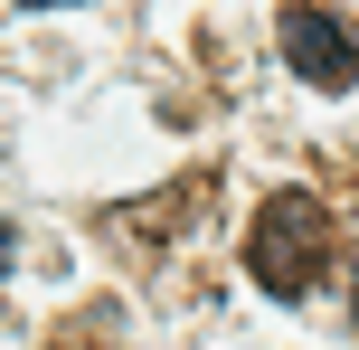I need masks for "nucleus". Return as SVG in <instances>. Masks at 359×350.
Masks as SVG:
<instances>
[{
  "label": "nucleus",
  "mask_w": 359,
  "mask_h": 350,
  "mask_svg": "<svg viewBox=\"0 0 359 350\" xmlns=\"http://www.w3.org/2000/svg\"><path fill=\"white\" fill-rule=\"evenodd\" d=\"M322 265H331V208L312 189H274L255 208V227H246V275L274 303H312L322 294Z\"/></svg>",
  "instance_id": "obj_1"
},
{
  "label": "nucleus",
  "mask_w": 359,
  "mask_h": 350,
  "mask_svg": "<svg viewBox=\"0 0 359 350\" xmlns=\"http://www.w3.org/2000/svg\"><path fill=\"white\" fill-rule=\"evenodd\" d=\"M19 10H67V0H19Z\"/></svg>",
  "instance_id": "obj_4"
},
{
  "label": "nucleus",
  "mask_w": 359,
  "mask_h": 350,
  "mask_svg": "<svg viewBox=\"0 0 359 350\" xmlns=\"http://www.w3.org/2000/svg\"><path fill=\"white\" fill-rule=\"evenodd\" d=\"M350 332H359V265H350Z\"/></svg>",
  "instance_id": "obj_3"
},
{
  "label": "nucleus",
  "mask_w": 359,
  "mask_h": 350,
  "mask_svg": "<svg viewBox=\"0 0 359 350\" xmlns=\"http://www.w3.org/2000/svg\"><path fill=\"white\" fill-rule=\"evenodd\" d=\"M57 350H95V341H57Z\"/></svg>",
  "instance_id": "obj_5"
},
{
  "label": "nucleus",
  "mask_w": 359,
  "mask_h": 350,
  "mask_svg": "<svg viewBox=\"0 0 359 350\" xmlns=\"http://www.w3.org/2000/svg\"><path fill=\"white\" fill-rule=\"evenodd\" d=\"M274 38H284V67L303 76V86H359V38H350L331 10L293 0V10L274 19Z\"/></svg>",
  "instance_id": "obj_2"
}]
</instances>
